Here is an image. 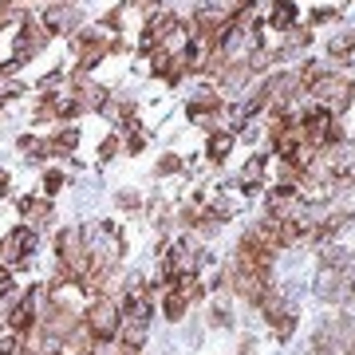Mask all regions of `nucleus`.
<instances>
[{
    "mask_svg": "<svg viewBox=\"0 0 355 355\" xmlns=\"http://www.w3.org/2000/svg\"><path fill=\"white\" fill-rule=\"evenodd\" d=\"M320 355H355V328L347 316H336L328 320L324 328L316 331V340H312Z\"/></svg>",
    "mask_w": 355,
    "mask_h": 355,
    "instance_id": "1",
    "label": "nucleus"
},
{
    "mask_svg": "<svg viewBox=\"0 0 355 355\" xmlns=\"http://www.w3.org/2000/svg\"><path fill=\"white\" fill-rule=\"evenodd\" d=\"M253 304L265 312V320L272 324V331H277L280 340H288L292 331H296V316H292L288 308H284V296H280L277 284H265V288H261V296H257Z\"/></svg>",
    "mask_w": 355,
    "mask_h": 355,
    "instance_id": "2",
    "label": "nucleus"
},
{
    "mask_svg": "<svg viewBox=\"0 0 355 355\" xmlns=\"http://www.w3.org/2000/svg\"><path fill=\"white\" fill-rule=\"evenodd\" d=\"M308 95H312V103H316L320 111L331 114V111H343V107L352 103V83L343 76H324L308 87Z\"/></svg>",
    "mask_w": 355,
    "mask_h": 355,
    "instance_id": "3",
    "label": "nucleus"
},
{
    "mask_svg": "<svg viewBox=\"0 0 355 355\" xmlns=\"http://www.w3.org/2000/svg\"><path fill=\"white\" fill-rule=\"evenodd\" d=\"M83 320L95 331V340H111L114 331H119V324H123V312H119V304H114L111 296H99V300L87 304V316Z\"/></svg>",
    "mask_w": 355,
    "mask_h": 355,
    "instance_id": "4",
    "label": "nucleus"
},
{
    "mask_svg": "<svg viewBox=\"0 0 355 355\" xmlns=\"http://www.w3.org/2000/svg\"><path fill=\"white\" fill-rule=\"evenodd\" d=\"M352 280H347V268L343 265H324L316 277V296L320 300H328V304H340V300H347L352 296Z\"/></svg>",
    "mask_w": 355,
    "mask_h": 355,
    "instance_id": "5",
    "label": "nucleus"
},
{
    "mask_svg": "<svg viewBox=\"0 0 355 355\" xmlns=\"http://www.w3.org/2000/svg\"><path fill=\"white\" fill-rule=\"evenodd\" d=\"M32 249H36V233H32L28 225H16L12 233L0 241V261L16 268V265H24V261H28V253H32Z\"/></svg>",
    "mask_w": 355,
    "mask_h": 355,
    "instance_id": "6",
    "label": "nucleus"
},
{
    "mask_svg": "<svg viewBox=\"0 0 355 355\" xmlns=\"http://www.w3.org/2000/svg\"><path fill=\"white\" fill-rule=\"evenodd\" d=\"M111 51V40H107V32H79L76 36V55H79V71H87V67H95Z\"/></svg>",
    "mask_w": 355,
    "mask_h": 355,
    "instance_id": "7",
    "label": "nucleus"
},
{
    "mask_svg": "<svg viewBox=\"0 0 355 355\" xmlns=\"http://www.w3.org/2000/svg\"><path fill=\"white\" fill-rule=\"evenodd\" d=\"M190 40H193V32L186 24H170V32L162 36V44H158V51L162 55H186V48H190Z\"/></svg>",
    "mask_w": 355,
    "mask_h": 355,
    "instance_id": "8",
    "label": "nucleus"
},
{
    "mask_svg": "<svg viewBox=\"0 0 355 355\" xmlns=\"http://www.w3.org/2000/svg\"><path fill=\"white\" fill-rule=\"evenodd\" d=\"M76 24H79V12L71 4H51L48 16H44V28H48V32H71Z\"/></svg>",
    "mask_w": 355,
    "mask_h": 355,
    "instance_id": "9",
    "label": "nucleus"
},
{
    "mask_svg": "<svg viewBox=\"0 0 355 355\" xmlns=\"http://www.w3.org/2000/svg\"><path fill=\"white\" fill-rule=\"evenodd\" d=\"M186 308H190V300H186L174 284H170V288H162V312H166V320H174V324H178V320L186 316Z\"/></svg>",
    "mask_w": 355,
    "mask_h": 355,
    "instance_id": "10",
    "label": "nucleus"
},
{
    "mask_svg": "<svg viewBox=\"0 0 355 355\" xmlns=\"http://www.w3.org/2000/svg\"><path fill=\"white\" fill-rule=\"evenodd\" d=\"M265 170H268L265 158H253V162L241 170V190H249V193L261 190V182H265Z\"/></svg>",
    "mask_w": 355,
    "mask_h": 355,
    "instance_id": "11",
    "label": "nucleus"
},
{
    "mask_svg": "<svg viewBox=\"0 0 355 355\" xmlns=\"http://www.w3.org/2000/svg\"><path fill=\"white\" fill-rule=\"evenodd\" d=\"M229 150H233V135H229V130H214V135H209V146H205V154H209L214 162H225Z\"/></svg>",
    "mask_w": 355,
    "mask_h": 355,
    "instance_id": "12",
    "label": "nucleus"
},
{
    "mask_svg": "<svg viewBox=\"0 0 355 355\" xmlns=\"http://www.w3.org/2000/svg\"><path fill=\"white\" fill-rule=\"evenodd\" d=\"M20 214L36 217V221H51V205L40 202V198H20Z\"/></svg>",
    "mask_w": 355,
    "mask_h": 355,
    "instance_id": "13",
    "label": "nucleus"
},
{
    "mask_svg": "<svg viewBox=\"0 0 355 355\" xmlns=\"http://www.w3.org/2000/svg\"><path fill=\"white\" fill-rule=\"evenodd\" d=\"M328 51L336 55V60H340V55H352V51H355V32H352V28H347V32H336L331 44H328Z\"/></svg>",
    "mask_w": 355,
    "mask_h": 355,
    "instance_id": "14",
    "label": "nucleus"
},
{
    "mask_svg": "<svg viewBox=\"0 0 355 355\" xmlns=\"http://www.w3.org/2000/svg\"><path fill=\"white\" fill-rule=\"evenodd\" d=\"M292 20H296V8H292L288 0H280L277 8H272V28H277V32H288Z\"/></svg>",
    "mask_w": 355,
    "mask_h": 355,
    "instance_id": "15",
    "label": "nucleus"
},
{
    "mask_svg": "<svg viewBox=\"0 0 355 355\" xmlns=\"http://www.w3.org/2000/svg\"><path fill=\"white\" fill-rule=\"evenodd\" d=\"M76 142H79V130H60V135H55V139L48 142V150L51 154H64V150H76Z\"/></svg>",
    "mask_w": 355,
    "mask_h": 355,
    "instance_id": "16",
    "label": "nucleus"
},
{
    "mask_svg": "<svg viewBox=\"0 0 355 355\" xmlns=\"http://www.w3.org/2000/svg\"><path fill=\"white\" fill-rule=\"evenodd\" d=\"M20 150H24L28 158H44V154H51V150H48V142H40V139H28V135L20 139Z\"/></svg>",
    "mask_w": 355,
    "mask_h": 355,
    "instance_id": "17",
    "label": "nucleus"
},
{
    "mask_svg": "<svg viewBox=\"0 0 355 355\" xmlns=\"http://www.w3.org/2000/svg\"><path fill=\"white\" fill-rule=\"evenodd\" d=\"M87 355H127V347L123 343H111V340H99V343H91Z\"/></svg>",
    "mask_w": 355,
    "mask_h": 355,
    "instance_id": "18",
    "label": "nucleus"
},
{
    "mask_svg": "<svg viewBox=\"0 0 355 355\" xmlns=\"http://www.w3.org/2000/svg\"><path fill=\"white\" fill-rule=\"evenodd\" d=\"M178 170H182V158L178 154H166L162 162H158V174H178Z\"/></svg>",
    "mask_w": 355,
    "mask_h": 355,
    "instance_id": "19",
    "label": "nucleus"
},
{
    "mask_svg": "<svg viewBox=\"0 0 355 355\" xmlns=\"http://www.w3.org/2000/svg\"><path fill=\"white\" fill-rule=\"evenodd\" d=\"M44 190H48V193H60V190H64V174H55V170H51V174L44 178Z\"/></svg>",
    "mask_w": 355,
    "mask_h": 355,
    "instance_id": "20",
    "label": "nucleus"
},
{
    "mask_svg": "<svg viewBox=\"0 0 355 355\" xmlns=\"http://www.w3.org/2000/svg\"><path fill=\"white\" fill-rule=\"evenodd\" d=\"M114 150H119V139H103V146H99V158L107 162V158H114Z\"/></svg>",
    "mask_w": 355,
    "mask_h": 355,
    "instance_id": "21",
    "label": "nucleus"
},
{
    "mask_svg": "<svg viewBox=\"0 0 355 355\" xmlns=\"http://www.w3.org/2000/svg\"><path fill=\"white\" fill-rule=\"evenodd\" d=\"M119 205H127V209H139V193H135V190H123V193H119Z\"/></svg>",
    "mask_w": 355,
    "mask_h": 355,
    "instance_id": "22",
    "label": "nucleus"
},
{
    "mask_svg": "<svg viewBox=\"0 0 355 355\" xmlns=\"http://www.w3.org/2000/svg\"><path fill=\"white\" fill-rule=\"evenodd\" d=\"M127 150H130V154H139V150H142V135H130V142H127Z\"/></svg>",
    "mask_w": 355,
    "mask_h": 355,
    "instance_id": "23",
    "label": "nucleus"
},
{
    "mask_svg": "<svg viewBox=\"0 0 355 355\" xmlns=\"http://www.w3.org/2000/svg\"><path fill=\"white\" fill-rule=\"evenodd\" d=\"M4 186H8V174H4V170H0V193H4Z\"/></svg>",
    "mask_w": 355,
    "mask_h": 355,
    "instance_id": "24",
    "label": "nucleus"
},
{
    "mask_svg": "<svg viewBox=\"0 0 355 355\" xmlns=\"http://www.w3.org/2000/svg\"><path fill=\"white\" fill-rule=\"evenodd\" d=\"M24 355H40V352H32V347H28V352H24Z\"/></svg>",
    "mask_w": 355,
    "mask_h": 355,
    "instance_id": "25",
    "label": "nucleus"
}]
</instances>
